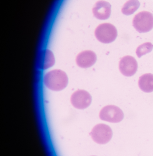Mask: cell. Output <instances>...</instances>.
<instances>
[{"label": "cell", "instance_id": "1", "mask_svg": "<svg viewBox=\"0 0 153 156\" xmlns=\"http://www.w3.org/2000/svg\"><path fill=\"white\" fill-rule=\"evenodd\" d=\"M44 83L49 90L55 91L62 90L67 86L68 78L60 69H54L47 73L44 77Z\"/></svg>", "mask_w": 153, "mask_h": 156}, {"label": "cell", "instance_id": "2", "mask_svg": "<svg viewBox=\"0 0 153 156\" xmlns=\"http://www.w3.org/2000/svg\"><path fill=\"white\" fill-rule=\"evenodd\" d=\"M97 39L103 44H110L114 42L118 36L116 27L109 23H104L98 26L95 31Z\"/></svg>", "mask_w": 153, "mask_h": 156}, {"label": "cell", "instance_id": "3", "mask_svg": "<svg viewBox=\"0 0 153 156\" xmlns=\"http://www.w3.org/2000/svg\"><path fill=\"white\" fill-rule=\"evenodd\" d=\"M91 139L97 144H106L112 138L113 133L108 125L100 123L94 126L90 133Z\"/></svg>", "mask_w": 153, "mask_h": 156}, {"label": "cell", "instance_id": "4", "mask_svg": "<svg viewBox=\"0 0 153 156\" xmlns=\"http://www.w3.org/2000/svg\"><path fill=\"white\" fill-rule=\"evenodd\" d=\"M133 25L137 32L145 33L153 28V14L150 12L143 11L135 16Z\"/></svg>", "mask_w": 153, "mask_h": 156}, {"label": "cell", "instance_id": "5", "mask_svg": "<svg viewBox=\"0 0 153 156\" xmlns=\"http://www.w3.org/2000/svg\"><path fill=\"white\" fill-rule=\"evenodd\" d=\"M124 115L122 110L118 106L108 105L104 106L99 113L101 120L109 122L117 123L123 121Z\"/></svg>", "mask_w": 153, "mask_h": 156}, {"label": "cell", "instance_id": "6", "mask_svg": "<svg viewBox=\"0 0 153 156\" xmlns=\"http://www.w3.org/2000/svg\"><path fill=\"white\" fill-rule=\"evenodd\" d=\"M92 97L89 93L83 90H78L73 93L70 98L71 104L75 108L83 110L91 104Z\"/></svg>", "mask_w": 153, "mask_h": 156}, {"label": "cell", "instance_id": "7", "mask_svg": "<svg viewBox=\"0 0 153 156\" xmlns=\"http://www.w3.org/2000/svg\"><path fill=\"white\" fill-rule=\"evenodd\" d=\"M138 67L137 61L134 58L130 55L123 57L119 64L120 71L125 76L131 77L135 75Z\"/></svg>", "mask_w": 153, "mask_h": 156}, {"label": "cell", "instance_id": "8", "mask_svg": "<svg viewBox=\"0 0 153 156\" xmlns=\"http://www.w3.org/2000/svg\"><path fill=\"white\" fill-rule=\"evenodd\" d=\"M97 56L91 50H85L78 54L76 58V63L81 68H89L96 63Z\"/></svg>", "mask_w": 153, "mask_h": 156}, {"label": "cell", "instance_id": "9", "mask_svg": "<svg viewBox=\"0 0 153 156\" xmlns=\"http://www.w3.org/2000/svg\"><path fill=\"white\" fill-rule=\"evenodd\" d=\"M93 15L99 20L108 19L111 14V5L105 1H98L92 9Z\"/></svg>", "mask_w": 153, "mask_h": 156}, {"label": "cell", "instance_id": "10", "mask_svg": "<svg viewBox=\"0 0 153 156\" xmlns=\"http://www.w3.org/2000/svg\"><path fill=\"white\" fill-rule=\"evenodd\" d=\"M55 63V57L51 51L45 49L41 51L38 59L39 68L42 69H48L54 66Z\"/></svg>", "mask_w": 153, "mask_h": 156}, {"label": "cell", "instance_id": "11", "mask_svg": "<svg viewBox=\"0 0 153 156\" xmlns=\"http://www.w3.org/2000/svg\"><path fill=\"white\" fill-rule=\"evenodd\" d=\"M139 88L145 93L153 92V75L151 73L141 76L138 82Z\"/></svg>", "mask_w": 153, "mask_h": 156}, {"label": "cell", "instance_id": "12", "mask_svg": "<svg viewBox=\"0 0 153 156\" xmlns=\"http://www.w3.org/2000/svg\"><path fill=\"white\" fill-rule=\"evenodd\" d=\"M140 5L139 0H129L123 5L122 12L125 15H130L137 11Z\"/></svg>", "mask_w": 153, "mask_h": 156}, {"label": "cell", "instance_id": "13", "mask_svg": "<svg viewBox=\"0 0 153 156\" xmlns=\"http://www.w3.org/2000/svg\"><path fill=\"white\" fill-rule=\"evenodd\" d=\"M153 45L150 42H147L141 45L137 48L136 53L139 58L151 52L153 50Z\"/></svg>", "mask_w": 153, "mask_h": 156}, {"label": "cell", "instance_id": "14", "mask_svg": "<svg viewBox=\"0 0 153 156\" xmlns=\"http://www.w3.org/2000/svg\"><path fill=\"white\" fill-rule=\"evenodd\" d=\"M95 156V155H92V156Z\"/></svg>", "mask_w": 153, "mask_h": 156}]
</instances>
